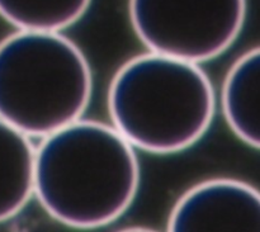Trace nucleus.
I'll list each match as a JSON object with an SVG mask.
<instances>
[{"label":"nucleus","instance_id":"nucleus-4","mask_svg":"<svg viewBox=\"0 0 260 232\" xmlns=\"http://www.w3.org/2000/svg\"><path fill=\"white\" fill-rule=\"evenodd\" d=\"M129 19L151 52L203 62L240 35L246 0H129Z\"/></svg>","mask_w":260,"mask_h":232},{"label":"nucleus","instance_id":"nucleus-3","mask_svg":"<svg viewBox=\"0 0 260 232\" xmlns=\"http://www.w3.org/2000/svg\"><path fill=\"white\" fill-rule=\"evenodd\" d=\"M91 85L85 56L58 32L19 29L0 42V118L27 136L78 121Z\"/></svg>","mask_w":260,"mask_h":232},{"label":"nucleus","instance_id":"nucleus-2","mask_svg":"<svg viewBox=\"0 0 260 232\" xmlns=\"http://www.w3.org/2000/svg\"><path fill=\"white\" fill-rule=\"evenodd\" d=\"M108 111L114 128L132 146L173 154L206 134L215 113V93L197 63L150 52L117 71Z\"/></svg>","mask_w":260,"mask_h":232},{"label":"nucleus","instance_id":"nucleus-7","mask_svg":"<svg viewBox=\"0 0 260 232\" xmlns=\"http://www.w3.org/2000/svg\"><path fill=\"white\" fill-rule=\"evenodd\" d=\"M35 157L29 136L0 118V222L18 215L33 194Z\"/></svg>","mask_w":260,"mask_h":232},{"label":"nucleus","instance_id":"nucleus-8","mask_svg":"<svg viewBox=\"0 0 260 232\" xmlns=\"http://www.w3.org/2000/svg\"><path fill=\"white\" fill-rule=\"evenodd\" d=\"M91 0H0V15L20 30L58 32L75 24Z\"/></svg>","mask_w":260,"mask_h":232},{"label":"nucleus","instance_id":"nucleus-6","mask_svg":"<svg viewBox=\"0 0 260 232\" xmlns=\"http://www.w3.org/2000/svg\"><path fill=\"white\" fill-rule=\"evenodd\" d=\"M260 52L244 53L229 71L222 89V109L234 134L254 149H259Z\"/></svg>","mask_w":260,"mask_h":232},{"label":"nucleus","instance_id":"nucleus-1","mask_svg":"<svg viewBox=\"0 0 260 232\" xmlns=\"http://www.w3.org/2000/svg\"><path fill=\"white\" fill-rule=\"evenodd\" d=\"M139 184L134 146L101 122L78 119L46 136L36 150L33 193L48 215L70 227L116 221Z\"/></svg>","mask_w":260,"mask_h":232},{"label":"nucleus","instance_id":"nucleus-5","mask_svg":"<svg viewBox=\"0 0 260 232\" xmlns=\"http://www.w3.org/2000/svg\"><path fill=\"white\" fill-rule=\"evenodd\" d=\"M260 197L248 183L211 179L185 192L173 208V232L259 231Z\"/></svg>","mask_w":260,"mask_h":232}]
</instances>
